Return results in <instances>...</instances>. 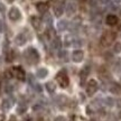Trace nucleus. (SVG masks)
<instances>
[{"mask_svg":"<svg viewBox=\"0 0 121 121\" xmlns=\"http://www.w3.org/2000/svg\"><path fill=\"white\" fill-rule=\"evenodd\" d=\"M57 27H58V29L60 31H63V30H65L67 28V22L66 20H60L58 24H57Z\"/></svg>","mask_w":121,"mask_h":121,"instance_id":"obj_13","label":"nucleus"},{"mask_svg":"<svg viewBox=\"0 0 121 121\" xmlns=\"http://www.w3.org/2000/svg\"><path fill=\"white\" fill-rule=\"evenodd\" d=\"M76 10H78V7H76V4L72 2V1H69V4H66V9H65V11L66 13L69 15V16H73L74 13H76Z\"/></svg>","mask_w":121,"mask_h":121,"instance_id":"obj_5","label":"nucleus"},{"mask_svg":"<svg viewBox=\"0 0 121 121\" xmlns=\"http://www.w3.org/2000/svg\"><path fill=\"white\" fill-rule=\"evenodd\" d=\"M113 52L117 53V54H119V53H121V43H119V42H117V43L113 45Z\"/></svg>","mask_w":121,"mask_h":121,"instance_id":"obj_17","label":"nucleus"},{"mask_svg":"<svg viewBox=\"0 0 121 121\" xmlns=\"http://www.w3.org/2000/svg\"><path fill=\"white\" fill-rule=\"evenodd\" d=\"M25 111H26V108H25V107H24V108H22V107H19V109H18V112L19 113H22V112H25Z\"/></svg>","mask_w":121,"mask_h":121,"instance_id":"obj_21","label":"nucleus"},{"mask_svg":"<svg viewBox=\"0 0 121 121\" xmlns=\"http://www.w3.org/2000/svg\"><path fill=\"white\" fill-rule=\"evenodd\" d=\"M10 121H16V120H15L13 118H11V119H10Z\"/></svg>","mask_w":121,"mask_h":121,"instance_id":"obj_23","label":"nucleus"},{"mask_svg":"<svg viewBox=\"0 0 121 121\" xmlns=\"http://www.w3.org/2000/svg\"><path fill=\"white\" fill-rule=\"evenodd\" d=\"M87 73H89V71H87L86 67H85V69H83V71L81 72V74H80V78H81V82H82V84L84 83V81H85V78H86Z\"/></svg>","mask_w":121,"mask_h":121,"instance_id":"obj_15","label":"nucleus"},{"mask_svg":"<svg viewBox=\"0 0 121 121\" xmlns=\"http://www.w3.org/2000/svg\"><path fill=\"white\" fill-rule=\"evenodd\" d=\"M72 60L75 62V63H80L84 60V52L82 49H75L72 54Z\"/></svg>","mask_w":121,"mask_h":121,"instance_id":"obj_4","label":"nucleus"},{"mask_svg":"<svg viewBox=\"0 0 121 121\" xmlns=\"http://www.w3.org/2000/svg\"><path fill=\"white\" fill-rule=\"evenodd\" d=\"M119 22V19L116 15H108L107 18H105V22H107V25L109 26H116Z\"/></svg>","mask_w":121,"mask_h":121,"instance_id":"obj_7","label":"nucleus"},{"mask_svg":"<svg viewBox=\"0 0 121 121\" xmlns=\"http://www.w3.org/2000/svg\"><path fill=\"white\" fill-rule=\"evenodd\" d=\"M37 78H45L48 75V69H45V67H40V69H37Z\"/></svg>","mask_w":121,"mask_h":121,"instance_id":"obj_8","label":"nucleus"},{"mask_svg":"<svg viewBox=\"0 0 121 121\" xmlns=\"http://www.w3.org/2000/svg\"><path fill=\"white\" fill-rule=\"evenodd\" d=\"M64 13V7H63V4H56L54 6V13L56 15V16H62Z\"/></svg>","mask_w":121,"mask_h":121,"instance_id":"obj_9","label":"nucleus"},{"mask_svg":"<svg viewBox=\"0 0 121 121\" xmlns=\"http://www.w3.org/2000/svg\"><path fill=\"white\" fill-rule=\"evenodd\" d=\"M99 89V84L95 80H90L86 84V93L89 95H93Z\"/></svg>","mask_w":121,"mask_h":121,"instance_id":"obj_3","label":"nucleus"},{"mask_svg":"<svg viewBox=\"0 0 121 121\" xmlns=\"http://www.w3.org/2000/svg\"><path fill=\"white\" fill-rule=\"evenodd\" d=\"M56 80H57V82H58V84H60L62 87H66L69 85V76H67V74H66L65 71H60V73L57 74Z\"/></svg>","mask_w":121,"mask_h":121,"instance_id":"obj_2","label":"nucleus"},{"mask_svg":"<svg viewBox=\"0 0 121 121\" xmlns=\"http://www.w3.org/2000/svg\"><path fill=\"white\" fill-rule=\"evenodd\" d=\"M104 102H105V104L109 105V107H113V104H114V100H113L112 98H105Z\"/></svg>","mask_w":121,"mask_h":121,"instance_id":"obj_19","label":"nucleus"},{"mask_svg":"<svg viewBox=\"0 0 121 121\" xmlns=\"http://www.w3.org/2000/svg\"><path fill=\"white\" fill-rule=\"evenodd\" d=\"M10 107H11V103H10V101H9L8 99H4V101H2V108H4V110H8Z\"/></svg>","mask_w":121,"mask_h":121,"instance_id":"obj_18","label":"nucleus"},{"mask_svg":"<svg viewBox=\"0 0 121 121\" xmlns=\"http://www.w3.org/2000/svg\"><path fill=\"white\" fill-rule=\"evenodd\" d=\"M110 91H111V93H113V94H119L121 91V86L119 84H117V83H113L112 85H111V87H110Z\"/></svg>","mask_w":121,"mask_h":121,"instance_id":"obj_10","label":"nucleus"},{"mask_svg":"<svg viewBox=\"0 0 121 121\" xmlns=\"http://www.w3.org/2000/svg\"><path fill=\"white\" fill-rule=\"evenodd\" d=\"M116 39V33L113 31H105L101 38V43L103 46H109L111 45V43H113V40Z\"/></svg>","mask_w":121,"mask_h":121,"instance_id":"obj_1","label":"nucleus"},{"mask_svg":"<svg viewBox=\"0 0 121 121\" xmlns=\"http://www.w3.org/2000/svg\"><path fill=\"white\" fill-rule=\"evenodd\" d=\"M46 87H47V91L49 92V93H53L54 91L56 90V85H55V83H54V82H49V83H47Z\"/></svg>","mask_w":121,"mask_h":121,"instance_id":"obj_14","label":"nucleus"},{"mask_svg":"<svg viewBox=\"0 0 121 121\" xmlns=\"http://www.w3.org/2000/svg\"><path fill=\"white\" fill-rule=\"evenodd\" d=\"M13 74L19 80H22V78H25V74L22 72V69H13Z\"/></svg>","mask_w":121,"mask_h":121,"instance_id":"obj_11","label":"nucleus"},{"mask_svg":"<svg viewBox=\"0 0 121 121\" xmlns=\"http://www.w3.org/2000/svg\"><path fill=\"white\" fill-rule=\"evenodd\" d=\"M1 30H2V22H0V31H1Z\"/></svg>","mask_w":121,"mask_h":121,"instance_id":"obj_22","label":"nucleus"},{"mask_svg":"<svg viewBox=\"0 0 121 121\" xmlns=\"http://www.w3.org/2000/svg\"><path fill=\"white\" fill-rule=\"evenodd\" d=\"M54 121H66V117L60 114V116H56V117L54 118Z\"/></svg>","mask_w":121,"mask_h":121,"instance_id":"obj_20","label":"nucleus"},{"mask_svg":"<svg viewBox=\"0 0 121 121\" xmlns=\"http://www.w3.org/2000/svg\"><path fill=\"white\" fill-rule=\"evenodd\" d=\"M120 119H121V112H120Z\"/></svg>","mask_w":121,"mask_h":121,"instance_id":"obj_24","label":"nucleus"},{"mask_svg":"<svg viewBox=\"0 0 121 121\" xmlns=\"http://www.w3.org/2000/svg\"><path fill=\"white\" fill-rule=\"evenodd\" d=\"M31 24L34 25L35 28H38L39 25H40V19L37 17H33L31 18Z\"/></svg>","mask_w":121,"mask_h":121,"instance_id":"obj_16","label":"nucleus"},{"mask_svg":"<svg viewBox=\"0 0 121 121\" xmlns=\"http://www.w3.org/2000/svg\"><path fill=\"white\" fill-rule=\"evenodd\" d=\"M37 10L42 13H46V11H47V4H44V2H39V4H37Z\"/></svg>","mask_w":121,"mask_h":121,"instance_id":"obj_12","label":"nucleus"},{"mask_svg":"<svg viewBox=\"0 0 121 121\" xmlns=\"http://www.w3.org/2000/svg\"><path fill=\"white\" fill-rule=\"evenodd\" d=\"M20 11H19V9L16 8V7H13V8L10 9V11H9V18L11 19V20H18L19 18H20Z\"/></svg>","mask_w":121,"mask_h":121,"instance_id":"obj_6","label":"nucleus"}]
</instances>
